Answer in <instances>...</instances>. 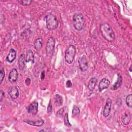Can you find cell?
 <instances>
[{
	"label": "cell",
	"mask_w": 132,
	"mask_h": 132,
	"mask_svg": "<svg viewBox=\"0 0 132 132\" xmlns=\"http://www.w3.org/2000/svg\"><path fill=\"white\" fill-rule=\"evenodd\" d=\"M129 70H130V71L131 72V67H130V69H129Z\"/></svg>",
	"instance_id": "d6a6232c"
},
{
	"label": "cell",
	"mask_w": 132,
	"mask_h": 132,
	"mask_svg": "<svg viewBox=\"0 0 132 132\" xmlns=\"http://www.w3.org/2000/svg\"><path fill=\"white\" fill-rule=\"evenodd\" d=\"M25 62H34V55L32 51L31 50H28L26 52V57H25Z\"/></svg>",
	"instance_id": "2e32d148"
},
{
	"label": "cell",
	"mask_w": 132,
	"mask_h": 132,
	"mask_svg": "<svg viewBox=\"0 0 132 132\" xmlns=\"http://www.w3.org/2000/svg\"><path fill=\"white\" fill-rule=\"evenodd\" d=\"M131 119L130 114L129 113H125L124 114L122 115L121 118V121L123 124L127 125L130 122Z\"/></svg>",
	"instance_id": "e0dca14e"
},
{
	"label": "cell",
	"mask_w": 132,
	"mask_h": 132,
	"mask_svg": "<svg viewBox=\"0 0 132 132\" xmlns=\"http://www.w3.org/2000/svg\"><path fill=\"white\" fill-rule=\"evenodd\" d=\"M111 105H112L111 100L110 98H108L105 103V105L104 106L103 111V116L105 118H107L110 114Z\"/></svg>",
	"instance_id": "52a82bcc"
},
{
	"label": "cell",
	"mask_w": 132,
	"mask_h": 132,
	"mask_svg": "<svg viewBox=\"0 0 132 132\" xmlns=\"http://www.w3.org/2000/svg\"><path fill=\"white\" fill-rule=\"evenodd\" d=\"M55 40L52 37H50L47 40L46 44V53L48 56H51L54 52Z\"/></svg>",
	"instance_id": "5b68a950"
},
{
	"label": "cell",
	"mask_w": 132,
	"mask_h": 132,
	"mask_svg": "<svg viewBox=\"0 0 132 132\" xmlns=\"http://www.w3.org/2000/svg\"><path fill=\"white\" fill-rule=\"evenodd\" d=\"M80 109L78 107L76 106H74L72 109V116H75L79 114L80 113Z\"/></svg>",
	"instance_id": "cb8c5ba5"
},
{
	"label": "cell",
	"mask_w": 132,
	"mask_h": 132,
	"mask_svg": "<svg viewBox=\"0 0 132 132\" xmlns=\"http://www.w3.org/2000/svg\"><path fill=\"white\" fill-rule=\"evenodd\" d=\"M73 25L75 29L81 30L85 26V19L81 13H75L72 18Z\"/></svg>",
	"instance_id": "3957f363"
},
{
	"label": "cell",
	"mask_w": 132,
	"mask_h": 132,
	"mask_svg": "<svg viewBox=\"0 0 132 132\" xmlns=\"http://www.w3.org/2000/svg\"><path fill=\"white\" fill-rule=\"evenodd\" d=\"M122 80H123V78L121 75H120V74H118L117 80L116 82L113 84L112 87L111 88V89L113 90H115L119 88L122 84Z\"/></svg>",
	"instance_id": "9a60e30c"
},
{
	"label": "cell",
	"mask_w": 132,
	"mask_h": 132,
	"mask_svg": "<svg viewBox=\"0 0 132 132\" xmlns=\"http://www.w3.org/2000/svg\"><path fill=\"white\" fill-rule=\"evenodd\" d=\"M25 84L26 85V86H29V85L30 84V82H31V80L30 79V78H27L25 81Z\"/></svg>",
	"instance_id": "f1b7e54d"
},
{
	"label": "cell",
	"mask_w": 132,
	"mask_h": 132,
	"mask_svg": "<svg viewBox=\"0 0 132 132\" xmlns=\"http://www.w3.org/2000/svg\"><path fill=\"white\" fill-rule=\"evenodd\" d=\"M16 57V51L14 48H11L10 50L8 55L6 57V60L7 62H8L9 63H12L15 59Z\"/></svg>",
	"instance_id": "7c38bea8"
},
{
	"label": "cell",
	"mask_w": 132,
	"mask_h": 132,
	"mask_svg": "<svg viewBox=\"0 0 132 132\" xmlns=\"http://www.w3.org/2000/svg\"><path fill=\"white\" fill-rule=\"evenodd\" d=\"M97 82V78L96 77H92L88 82V84L87 86L88 89L91 91H93L96 87Z\"/></svg>",
	"instance_id": "5bb4252c"
},
{
	"label": "cell",
	"mask_w": 132,
	"mask_h": 132,
	"mask_svg": "<svg viewBox=\"0 0 132 132\" xmlns=\"http://www.w3.org/2000/svg\"><path fill=\"white\" fill-rule=\"evenodd\" d=\"M4 97V92L2 90H1V100H0L1 102H2Z\"/></svg>",
	"instance_id": "4dcf8cb0"
},
{
	"label": "cell",
	"mask_w": 132,
	"mask_h": 132,
	"mask_svg": "<svg viewBox=\"0 0 132 132\" xmlns=\"http://www.w3.org/2000/svg\"><path fill=\"white\" fill-rule=\"evenodd\" d=\"M131 99H132V94H129V95H128L125 98L126 104L130 108H131L132 107Z\"/></svg>",
	"instance_id": "44dd1931"
},
{
	"label": "cell",
	"mask_w": 132,
	"mask_h": 132,
	"mask_svg": "<svg viewBox=\"0 0 132 132\" xmlns=\"http://www.w3.org/2000/svg\"><path fill=\"white\" fill-rule=\"evenodd\" d=\"M63 103V99L62 96L57 94L55 96V105L56 107H59L62 105Z\"/></svg>",
	"instance_id": "ffe728a7"
},
{
	"label": "cell",
	"mask_w": 132,
	"mask_h": 132,
	"mask_svg": "<svg viewBox=\"0 0 132 132\" xmlns=\"http://www.w3.org/2000/svg\"><path fill=\"white\" fill-rule=\"evenodd\" d=\"M101 33L103 37L108 42H112L115 39L114 32L110 26V25L107 23H104L101 24L100 26Z\"/></svg>",
	"instance_id": "6da1fadb"
},
{
	"label": "cell",
	"mask_w": 132,
	"mask_h": 132,
	"mask_svg": "<svg viewBox=\"0 0 132 132\" xmlns=\"http://www.w3.org/2000/svg\"><path fill=\"white\" fill-rule=\"evenodd\" d=\"M5 76V71L4 69H2L0 72V84H2Z\"/></svg>",
	"instance_id": "d4e9b609"
},
{
	"label": "cell",
	"mask_w": 132,
	"mask_h": 132,
	"mask_svg": "<svg viewBox=\"0 0 132 132\" xmlns=\"http://www.w3.org/2000/svg\"><path fill=\"white\" fill-rule=\"evenodd\" d=\"M20 4L23 6H28L32 2L31 0H18L17 1Z\"/></svg>",
	"instance_id": "7402d4cb"
},
{
	"label": "cell",
	"mask_w": 132,
	"mask_h": 132,
	"mask_svg": "<svg viewBox=\"0 0 132 132\" xmlns=\"http://www.w3.org/2000/svg\"><path fill=\"white\" fill-rule=\"evenodd\" d=\"M66 87L67 88H71L72 86V83L70 80H68L66 82Z\"/></svg>",
	"instance_id": "83f0119b"
},
{
	"label": "cell",
	"mask_w": 132,
	"mask_h": 132,
	"mask_svg": "<svg viewBox=\"0 0 132 132\" xmlns=\"http://www.w3.org/2000/svg\"><path fill=\"white\" fill-rule=\"evenodd\" d=\"M23 122L25 123H26L27 124H28L30 125L38 126V127L42 126L44 123V121L42 119H39V120H37L36 121H32V120H24L23 121Z\"/></svg>",
	"instance_id": "4fadbf2b"
},
{
	"label": "cell",
	"mask_w": 132,
	"mask_h": 132,
	"mask_svg": "<svg viewBox=\"0 0 132 132\" xmlns=\"http://www.w3.org/2000/svg\"><path fill=\"white\" fill-rule=\"evenodd\" d=\"M19 68L20 70H23L25 67V55L24 54H21L19 58Z\"/></svg>",
	"instance_id": "d6986e66"
},
{
	"label": "cell",
	"mask_w": 132,
	"mask_h": 132,
	"mask_svg": "<svg viewBox=\"0 0 132 132\" xmlns=\"http://www.w3.org/2000/svg\"><path fill=\"white\" fill-rule=\"evenodd\" d=\"M63 112H64V109H63V108H60L57 111V112L56 113V116L58 117H59V118H62Z\"/></svg>",
	"instance_id": "4316f807"
},
{
	"label": "cell",
	"mask_w": 132,
	"mask_h": 132,
	"mask_svg": "<svg viewBox=\"0 0 132 132\" xmlns=\"http://www.w3.org/2000/svg\"><path fill=\"white\" fill-rule=\"evenodd\" d=\"M39 131H45V130H42H42H39Z\"/></svg>",
	"instance_id": "1f68e13d"
},
{
	"label": "cell",
	"mask_w": 132,
	"mask_h": 132,
	"mask_svg": "<svg viewBox=\"0 0 132 132\" xmlns=\"http://www.w3.org/2000/svg\"><path fill=\"white\" fill-rule=\"evenodd\" d=\"M8 93L10 97L13 99H16L19 96V91L16 86H11L8 90Z\"/></svg>",
	"instance_id": "ba28073f"
},
{
	"label": "cell",
	"mask_w": 132,
	"mask_h": 132,
	"mask_svg": "<svg viewBox=\"0 0 132 132\" xmlns=\"http://www.w3.org/2000/svg\"><path fill=\"white\" fill-rule=\"evenodd\" d=\"M110 84V80L106 78H102L98 84V90L100 91H102L104 89H106L108 88L109 85Z\"/></svg>",
	"instance_id": "30bf717a"
},
{
	"label": "cell",
	"mask_w": 132,
	"mask_h": 132,
	"mask_svg": "<svg viewBox=\"0 0 132 132\" xmlns=\"http://www.w3.org/2000/svg\"><path fill=\"white\" fill-rule=\"evenodd\" d=\"M43 41L42 38H38L34 42V47L36 50H40L43 46Z\"/></svg>",
	"instance_id": "ac0fdd59"
},
{
	"label": "cell",
	"mask_w": 132,
	"mask_h": 132,
	"mask_svg": "<svg viewBox=\"0 0 132 132\" xmlns=\"http://www.w3.org/2000/svg\"><path fill=\"white\" fill-rule=\"evenodd\" d=\"M53 111V107H52V102H51V100L50 101V102L48 104L47 106V112L48 114H51L52 113Z\"/></svg>",
	"instance_id": "484cf974"
},
{
	"label": "cell",
	"mask_w": 132,
	"mask_h": 132,
	"mask_svg": "<svg viewBox=\"0 0 132 132\" xmlns=\"http://www.w3.org/2000/svg\"><path fill=\"white\" fill-rule=\"evenodd\" d=\"M46 22V27L50 30H54L57 28L59 25V21L57 17L51 13L46 15L44 18Z\"/></svg>",
	"instance_id": "7a4b0ae2"
},
{
	"label": "cell",
	"mask_w": 132,
	"mask_h": 132,
	"mask_svg": "<svg viewBox=\"0 0 132 132\" xmlns=\"http://www.w3.org/2000/svg\"><path fill=\"white\" fill-rule=\"evenodd\" d=\"M26 109L28 113L33 115L36 114L38 111V103L36 102L31 103L26 107Z\"/></svg>",
	"instance_id": "9c48e42d"
},
{
	"label": "cell",
	"mask_w": 132,
	"mask_h": 132,
	"mask_svg": "<svg viewBox=\"0 0 132 132\" xmlns=\"http://www.w3.org/2000/svg\"><path fill=\"white\" fill-rule=\"evenodd\" d=\"M79 67L82 72H85L88 68V62L86 56L83 55L80 57L78 60Z\"/></svg>",
	"instance_id": "8992f818"
},
{
	"label": "cell",
	"mask_w": 132,
	"mask_h": 132,
	"mask_svg": "<svg viewBox=\"0 0 132 132\" xmlns=\"http://www.w3.org/2000/svg\"><path fill=\"white\" fill-rule=\"evenodd\" d=\"M18 78V72L15 68L12 69L9 74L8 80L10 82L12 83L15 82Z\"/></svg>",
	"instance_id": "8fae6325"
},
{
	"label": "cell",
	"mask_w": 132,
	"mask_h": 132,
	"mask_svg": "<svg viewBox=\"0 0 132 132\" xmlns=\"http://www.w3.org/2000/svg\"><path fill=\"white\" fill-rule=\"evenodd\" d=\"M63 121H64V125H65V126H68V127L71 126V123H70L69 120L68 113H66L65 114V116H64V117Z\"/></svg>",
	"instance_id": "603a6c76"
},
{
	"label": "cell",
	"mask_w": 132,
	"mask_h": 132,
	"mask_svg": "<svg viewBox=\"0 0 132 132\" xmlns=\"http://www.w3.org/2000/svg\"><path fill=\"white\" fill-rule=\"evenodd\" d=\"M45 71H43L41 74V76H40L41 80H43L45 78Z\"/></svg>",
	"instance_id": "f546056e"
},
{
	"label": "cell",
	"mask_w": 132,
	"mask_h": 132,
	"mask_svg": "<svg viewBox=\"0 0 132 132\" xmlns=\"http://www.w3.org/2000/svg\"><path fill=\"white\" fill-rule=\"evenodd\" d=\"M76 54V47L73 45H70L67 48L65 53V60L68 64L73 61Z\"/></svg>",
	"instance_id": "277c9868"
}]
</instances>
